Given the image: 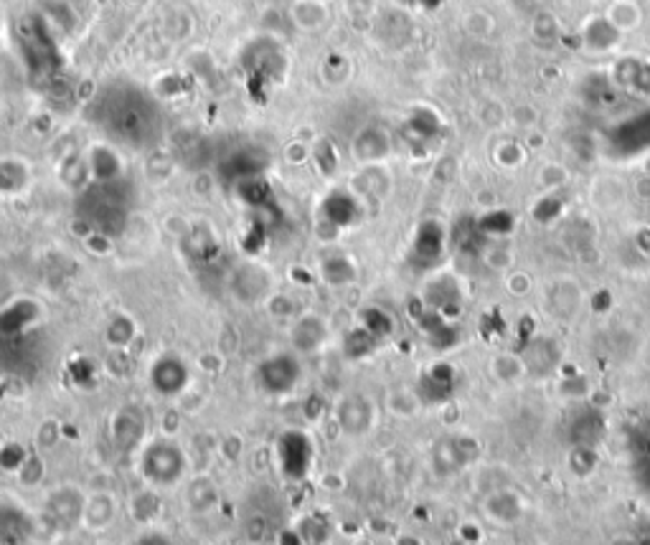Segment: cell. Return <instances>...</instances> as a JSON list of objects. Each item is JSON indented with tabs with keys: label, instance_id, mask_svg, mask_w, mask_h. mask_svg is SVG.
Segmentation results:
<instances>
[{
	"label": "cell",
	"instance_id": "1",
	"mask_svg": "<svg viewBox=\"0 0 650 545\" xmlns=\"http://www.w3.org/2000/svg\"><path fill=\"white\" fill-rule=\"evenodd\" d=\"M95 120L105 133L127 147L150 145L161 133L155 99L137 84H112L95 99Z\"/></svg>",
	"mask_w": 650,
	"mask_h": 545
},
{
	"label": "cell",
	"instance_id": "2",
	"mask_svg": "<svg viewBox=\"0 0 650 545\" xmlns=\"http://www.w3.org/2000/svg\"><path fill=\"white\" fill-rule=\"evenodd\" d=\"M130 211H133V193L125 178L107 180V183L92 180L89 186L81 188L79 200H77V218L89 228V234H99L107 239L125 231Z\"/></svg>",
	"mask_w": 650,
	"mask_h": 545
},
{
	"label": "cell",
	"instance_id": "3",
	"mask_svg": "<svg viewBox=\"0 0 650 545\" xmlns=\"http://www.w3.org/2000/svg\"><path fill=\"white\" fill-rule=\"evenodd\" d=\"M189 472V457L171 437H155L143 447L140 475L150 487H171Z\"/></svg>",
	"mask_w": 650,
	"mask_h": 545
},
{
	"label": "cell",
	"instance_id": "4",
	"mask_svg": "<svg viewBox=\"0 0 650 545\" xmlns=\"http://www.w3.org/2000/svg\"><path fill=\"white\" fill-rule=\"evenodd\" d=\"M274 459L283 477L300 482L311 475L315 462V441L302 429H287L274 441Z\"/></svg>",
	"mask_w": 650,
	"mask_h": 545
},
{
	"label": "cell",
	"instance_id": "5",
	"mask_svg": "<svg viewBox=\"0 0 650 545\" xmlns=\"http://www.w3.org/2000/svg\"><path fill=\"white\" fill-rule=\"evenodd\" d=\"M84 505H87V494L81 493L74 485H61L46 494L43 503V522L56 532H67L77 528L84 518Z\"/></svg>",
	"mask_w": 650,
	"mask_h": 545
},
{
	"label": "cell",
	"instance_id": "6",
	"mask_svg": "<svg viewBox=\"0 0 650 545\" xmlns=\"http://www.w3.org/2000/svg\"><path fill=\"white\" fill-rule=\"evenodd\" d=\"M302 378L298 353H277L257 365V381L272 396H287L298 388Z\"/></svg>",
	"mask_w": 650,
	"mask_h": 545
},
{
	"label": "cell",
	"instance_id": "7",
	"mask_svg": "<svg viewBox=\"0 0 650 545\" xmlns=\"http://www.w3.org/2000/svg\"><path fill=\"white\" fill-rule=\"evenodd\" d=\"M150 388L161 399H176L190 383V365L178 353H161L150 363Z\"/></svg>",
	"mask_w": 650,
	"mask_h": 545
},
{
	"label": "cell",
	"instance_id": "8",
	"mask_svg": "<svg viewBox=\"0 0 650 545\" xmlns=\"http://www.w3.org/2000/svg\"><path fill=\"white\" fill-rule=\"evenodd\" d=\"M148 413L140 406H122L109 421V441L120 452H135L148 439Z\"/></svg>",
	"mask_w": 650,
	"mask_h": 545
},
{
	"label": "cell",
	"instance_id": "9",
	"mask_svg": "<svg viewBox=\"0 0 650 545\" xmlns=\"http://www.w3.org/2000/svg\"><path fill=\"white\" fill-rule=\"evenodd\" d=\"M36 532V518L15 497L0 500V545H26Z\"/></svg>",
	"mask_w": 650,
	"mask_h": 545
},
{
	"label": "cell",
	"instance_id": "10",
	"mask_svg": "<svg viewBox=\"0 0 650 545\" xmlns=\"http://www.w3.org/2000/svg\"><path fill=\"white\" fill-rule=\"evenodd\" d=\"M41 319V307L31 297H15L0 307V337L18 340L26 337Z\"/></svg>",
	"mask_w": 650,
	"mask_h": 545
},
{
	"label": "cell",
	"instance_id": "11",
	"mask_svg": "<svg viewBox=\"0 0 650 545\" xmlns=\"http://www.w3.org/2000/svg\"><path fill=\"white\" fill-rule=\"evenodd\" d=\"M336 424L340 426L343 434L348 437H361L366 434L371 424H374V406L371 401L361 396V393H351V396H343L336 403Z\"/></svg>",
	"mask_w": 650,
	"mask_h": 545
},
{
	"label": "cell",
	"instance_id": "12",
	"mask_svg": "<svg viewBox=\"0 0 650 545\" xmlns=\"http://www.w3.org/2000/svg\"><path fill=\"white\" fill-rule=\"evenodd\" d=\"M244 69L249 71L252 79H272L284 69V59L277 46H272V41L257 39L252 41L242 53Z\"/></svg>",
	"mask_w": 650,
	"mask_h": 545
},
{
	"label": "cell",
	"instance_id": "13",
	"mask_svg": "<svg viewBox=\"0 0 650 545\" xmlns=\"http://www.w3.org/2000/svg\"><path fill=\"white\" fill-rule=\"evenodd\" d=\"M181 246H183V254L189 256L190 264L199 266L217 262L218 254H221V244H218L217 234L206 224H196L193 228H189V234L183 236Z\"/></svg>",
	"mask_w": 650,
	"mask_h": 545
},
{
	"label": "cell",
	"instance_id": "14",
	"mask_svg": "<svg viewBox=\"0 0 650 545\" xmlns=\"http://www.w3.org/2000/svg\"><path fill=\"white\" fill-rule=\"evenodd\" d=\"M292 347L295 353H318L328 340V325L320 315H300L292 325Z\"/></svg>",
	"mask_w": 650,
	"mask_h": 545
},
{
	"label": "cell",
	"instance_id": "15",
	"mask_svg": "<svg viewBox=\"0 0 650 545\" xmlns=\"http://www.w3.org/2000/svg\"><path fill=\"white\" fill-rule=\"evenodd\" d=\"M87 168H89V178L97 183H107V180H120L125 178V168H122V158L117 150L107 143L92 145L87 152Z\"/></svg>",
	"mask_w": 650,
	"mask_h": 545
},
{
	"label": "cell",
	"instance_id": "16",
	"mask_svg": "<svg viewBox=\"0 0 650 545\" xmlns=\"http://www.w3.org/2000/svg\"><path fill=\"white\" fill-rule=\"evenodd\" d=\"M320 218L330 228H348L358 218V200L346 190H333L320 203Z\"/></svg>",
	"mask_w": 650,
	"mask_h": 545
},
{
	"label": "cell",
	"instance_id": "17",
	"mask_svg": "<svg viewBox=\"0 0 650 545\" xmlns=\"http://www.w3.org/2000/svg\"><path fill=\"white\" fill-rule=\"evenodd\" d=\"M267 160L259 150H237L231 152L229 158L221 162V175L229 180L231 186L239 183V180H246V178H255V175H265V165Z\"/></svg>",
	"mask_w": 650,
	"mask_h": 545
},
{
	"label": "cell",
	"instance_id": "18",
	"mask_svg": "<svg viewBox=\"0 0 650 545\" xmlns=\"http://www.w3.org/2000/svg\"><path fill=\"white\" fill-rule=\"evenodd\" d=\"M231 287L237 290L242 302H259V300H265L267 292H270V280H267V274H265L257 264H244L242 269L237 272Z\"/></svg>",
	"mask_w": 650,
	"mask_h": 545
},
{
	"label": "cell",
	"instance_id": "19",
	"mask_svg": "<svg viewBox=\"0 0 650 545\" xmlns=\"http://www.w3.org/2000/svg\"><path fill=\"white\" fill-rule=\"evenodd\" d=\"M117 515V503H115V494L109 493H92L87 494V505H84V518L81 522L89 528V531H105L115 522Z\"/></svg>",
	"mask_w": 650,
	"mask_h": 545
},
{
	"label": "cell",
	"instance_id": "20",
	"mask_svg": "<svg viewBox=\"0 0 650 545\" xmlns=\"http://www.w3.org/2000/svg\"><path fill=\"white\" fill-rule=\"evenodd\" d=\"M31 186V168L23 160H0V196H18Z\"/></svg>",
	"mask_w": 650,
	"mask_h": 545
},
{
	"label": "cell",
	"instance_id": "21",
	"mask_svg": "<svg viewBox=\"0 0 650 545\" xmlns=\"http://www.w3.org/2000/svg\"><path fill=\"white\" fill-rule=\"evenodd\" d=\"M356 274H358V269L346 254H330L320 262V280L330 287H346L356 282Z\"/></svg>",
	"mask_w": 650,
	"mask_h": 545
},
{
	"label": "cell",
	"instance_id": "22",
	"mask_svg": "<svg viewBox=\"0 0 650 545\" xmlns=\"http://www.w3.org/2000/svg\"><path fill=\"white\" fill-rule=\"evenodd\" d=\"M186 500L193 513H209L218 503V490L211 477H193L186 490Z\"/></svg>",
	"mask_w": 650,
	"mask_h": 545
},
{
	"label": "cell",
	"instance_id": "23",
	"mask_svg": "<svg viewBox=\"0 0 650 545\" xmlns=\"http://www.w3.org/2000/svg\"><path fill=\"white\" fill-rule=\"evenodd\" d=\"M231 188H234L237 199L246 203L249 208H262V206H267L272 200V188L265 175H255V178L239 180V183H234Z\"/></svg>",
	"mask_w": 650,
	"mask_h": 545
},
{
	"label": "cell",
	"instance_id": "24",
	"mask_svg": "<svg viewBox=\"0 0 650 545\" xmlns=\"http://www.w3.org/2000/svg\"><path fill=\"white\" fill-rule=\"evenodd\" d=\"M137 335V328H135V319L130 318V315H112L107 322V328H105V343H107L112 350H127L130 343L135 340Z\"/></svg>",
	"mask_w": 650,
	"mask_h": 545
},
{
	"label": "cell",
	"instance_id": "25",
	"mask_svg": "<svg viewBox=\"0 0 650 545\" xmlns=\"http://www.w3.org/2000/svg\"><path fill=\"white\" fill-rule=\"evenodd\" d=\"M162 510V503L161 497L155 490H140L130 497V515L135 522L140 525H150V522H155V518L161 515Z\"/></svg>",
	"mask_w": 650,
	"mask_h": 545
},
{
	"label": "cell",
	"instance_id": "26",
	"mask_svg": "<svg viewBox=\"0 0 650 545\" xmlns=\"http://www.w3.org/2000/svg\"><path fill=\"white\" fill-rule=\"evenodd\" d=\"M353 152L361 160H366V162H374V160L386 158L389 140H386L384 133H379V130H364V133L356 137V143H353Z\"/></svg>",
	"mask_w": 650,
	"mask_h": 545
},
{
	"label": "cell",
	"instance_id": "27",
	"mask_svg": "<svg viewBox=\"0 0 650 545\" xmlns=\"http://www.w3.org/2000/svg\"><path fill=\"white\" fill-rule=\"evenodd\" d=\"M28 457H31V449H28L26 444H21V441H8V444H3L0 447V469H5V472H18L23 462H26Z\"/></svg>",
	"mask_w": 650,
	"mask_h": 545
},
{
	"label": "cell",
	"instance_id": "28",
	"mask_svg": "<svg viewBox=\"0 0 650 545\" xmlns=\"http://www.w3.org/2000/svg\"><path fill=\"white\" fill-rule=\"evenodd\" d=\"M374 340H376V337L368 333V330L358 328V330H353V333L346 337V343H343V353H346V356L353 360L364 358L366 353L374 347Z\"/></svg>",
	"mask_w": 650,
	"mask_h": 545
},
{
	"label": "cell",
	"instance_id": "29",
	"mask_svg": "<svg viewBox=\"0 0 650 545\" xmlns=\"http://www.w3.org/2000/svg\"><path fill=\"white\" fill-rule=\"evenodd\" d=\"M15 475H18V479H21V485H26V487H36V485H41V479L46 477V459L39 457V454L31 452V457H28L26 462H23V466H21Z\"/></svg>",
	"mask_w": 650,
	"mask_h": 545
},
{
	"label": "cell",
	"instance_id": "30",
	"mask_svg": "<svg viewBox=\"0 0 650 545\" xmlns=\"http://www.w3.org/2000/svg\"><path fill=\"white\" fill-rule=\"evenodd\" d=\"M312 155H315V162L320 165L323 173H333V171L339 168V158L333 155V150H330V145H328L325 140H320V143L315 145Z\"/></svg>",
	"mask_w": 650,
	"mask_h": 545
},
{
	"label": "cell",
	"instance_id": "31",
	"mask_svg": "<svg viewBox=\"0 0 650 545\" xmlns=\"http://www.w3.org/2000/svg\"><path fill=\"white\" fill-rule=\"evenodd\" d=\"M130 545H176V543H173V538H171L168 532L148 528V531L137 532L135 538L130 540Z\"/></svg>",
	"mask_w": 650,
	"mask_h": 545
},
{
	"label": "cell",
	"instance_id": "32",
	"mask_svg": "<svg viewBox=\"0 0 650 545\" xmlns=\"http://www.w3.org/2000/svg\"><path fill=\"white\" fill-rule=\"evenodd\" d=\"M396 545H422V543L420 538H414V535H402V538L396 540Z\"/></svg>",
	"mask_w": 650,
	"mask_h": 545
},
{
	"label": "cell",
	"instance_id": "33",
	"mask_svg": "<svg viewBox=\"0 0 650 545\" xmlns=\"http://www.w3.org/2000/svg\"><path fill=\"white\" fill-rule=\"evenodd\" d=\"M308 3H323V0H308Z\"/></svg>",
	"mask_w": 650,
	"mask_h": 545
}]
</instances>
